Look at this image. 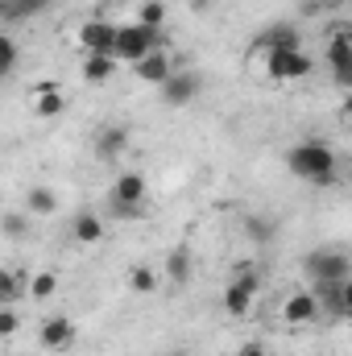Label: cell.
I'll return each mask as SVG.
<instances>
[{"label":"cell","instance_id":"cell-1","mask_svg":"<svg viewBox=\"0 0 352 356\" xmlns=\"http://www.w3.org/2000/svg\"><path fill=\"white\" fill-rule=\"evenodd\" d=\"M286 170L294 178H303V182L332 186L336 175H340V158H336V149L323 145V141H298V145H290V154H286Z\"/></svg>","mask_w":352,"mask_h":356},{"label":"cell","instance_id":"cell-2","mask_svg":"<svg viewBox=\"0 0 352 356\" xmlns=\"http://www.w3.org/2000/svg\"><path fill=\"white\" fill-rule=\"evenodd\" d=\"M162 50V33L158 29H145L137 21L129 25H116V38H112V58L116 63H141L145 54Z\"/></svg>","mask_w":352,"mask_h":356},{"label":"cell","instance_id":"cell-3","mask_svg":"<svg viewBox=\"0 0 352 356\" xmlns=\"http://www.w3.org/2000/svg\"><path fill=\"white\" fill-rule=\"evenodd\" d=\"M265 75L269 79H278V83H290V79H307L311 71H315V63H311V54L298 46V50H269L265 54Z\"/></svg>","mask_w":352,"mask_h":356},{"label":"cell","instance_id":"cell-4","mask_svg":"<svg viewBox=\"0 0 352 356\" xmlns=\"http://www.w3.org/2000/svg\"><path fill=\"white\" fill-rule=\"evenodd\" d=\"M257 290H262V277L245 269V273H237V277L228 282V290H224L220 307H224L232 319H245V315L253 311V302H257Z\"/></svg>","mask_w":352,"mask_h":356},{"label":"cell","instance_id":"cell-5","mask_svg":"<svg viewBox=\"0 0 352 356\" xmlns=\"http://www.w3.org/2000/svg\"><path fill=\"white\" fill-rule=\"evenodd\" d=\"M307 273H311V282H349L352 261H349V253H340V249H315L307 257Z\"/></svg>","mask_w":352,"mask_h":356},{"label":"cell","instance_id":"cell-6","mask_svg":"<svg viewBox=\"0 0 352 356\" xmlns=\"http://www.w3.org/2000/svg\"><path fill=\"white\" fill-rule=\"evenodd\" d=\"M328 67H332V75H336L340 88L352 83V33H349V25H336L332 29V38H328Z\"/></svg>","mask_w":352,"mask_h":356},{"label":"cell","instance_id":"cell-7","mask_svg":"<svg viewBox=\"0 0 352 356\" xmlns=\"http://www.w3.org/2000/svg\"><path fill=\"white\" fill-rule=\"evenodd\" d=\"M315 302H319V315H332V319H349L352 311V286L349 282H315Z\"/></svg>","mask_w":352,"mask_h":356},{"label":"cell","instance_id":"cell-8","mask_svg":"<svg viewBox=\"0 0 352 356\" xmlns=\"http://www.w3.org/2000/svg\"><path fill=\"white\" fill-rule=\"evenodd\" d=\"M112 38H116V25L108 17H88L79 25V46L83 54H112Z\"/></svg>","mask_w":352,"mask_h":356},{"label":"cell","instance_id":"cell-9","mask_svg":"<svg viewBox=\"0 0 352 356\" xmlns=\"http://www.w3.org/2000/svg\"><path fill=\"white\" fill-rule=\"evenodd\" d=\"M199 75L195 71H170V79L166 83H158L162 91V99L170 104V108H186V104H195V95H199Z\"/></svg>","mask_w":352,"mask_h":356},{"label":"cell","instance_id":"cell-10","mask_svg":"<svg viewBox=\"0 0 352 356\" xmlns=\"http://www.w3.org/2000/svg\"><path fill=\"white\" fill-rule=\"evenodd\" d=\"M282 319H286L290 327H307V323H315V319H319V302H315V294H311V290H294V294L282 302Z\"/></svg>","mask_w":352,"mask_h":356},{"label":"cell","instance_id":"cell-11","mask_svg":"<svg viewBox=\"0 0 352 356\" xmlns=\"http://www.w3.org/2000/svg\"><path fill=\"white\" fill-rule=\"evenodd\" d=\"M63 112H67V95H63L58 83L46 79V83L33 88V116H38V120H58Z\"/></svg>","mask_w":352,"mask_h":356},{"label":"cell","instance_id":"cell-12","mask_svg":"<svg viewBox=\"0 0 352 356\" xmlns=\"http://www.w3.org/2000/svg\"><path fill=\"white\" fill-rule=\"evenodd\" d=\"M145 195H150V182L137 170H125V175L112 182V203H133V207H145Z\"/></svg>","mask_w":352,"mask_h":356},{"label":"cell","instance_id":"cell-13","mask_svg":"<svg viewBox=\"0 0 352 356\" xmlns=\"http://www.w3.org/2000/svg\"><path fill=\"white\" fill-rule=\"evenodd\" d=\"M71 344H75V323H71L67 315H54V319L42 323V348H50V353H67Z\"/></svg>","mask_w":352,"mask_h":356},{"label":"cell","instance_id":"cell-14","mask_svg":"<svg viewBox=\"0 0 352 356\" xmlns=\"http://www.w3.org/2000/svg\"><path fill=\"white\" fill-rule=\"evenodd\" d=\"M133 67H137V79H145V83H154V88H158V83H166V79H170L175 58H170V54H166V46H162V50L145 54V58H141V63H133Z\"/></svg>","mask_w":352,"mask_h":356},{"label":"cell","instance_id":"cell-15","mask_svg":"<svg viewBox=\"0 0 352 356\" xmlns=\"http://www.w3.org/2000/svg\"><path fill=\"white\" fill-rule=\"evenodd\" d=\"M125 145H129V129H125V124H104V129L95 133V154H99L104 162L120 158Z\"/></svg>","mask_w":352,"mask_h":356},{"label":"cell","instance_id":"cell-16","mask_svg":"<svg viewBox=\"0 0 352 356\" xmlns=\"http://www.w3.org/2000/svg\"><path fill=\"white\" fill-rule=\"evenodd\" d=\"M166 282H175V286H186L191 282V273H195V257H191V249L186 245H175L170 249V257H166Z\"/></svg>","mask_w":352,"mask_h":356},{"label":"cell","instance_id":"cell-17","mask_svg":"<svg viewBox=\"0 0 352 356\" xmlns=\"http://www.w3.org/2000/svg\"><path fill=\"white\" fill-rule=\"evenodd\" d=\"M116 67H120V63H116L112 54H83V67H79V71H83L88 83L99 88V83H108V79L116 75Z\"/></svg>","mask_w":352,"mask_h":356},{"label":"cell","instance_id":"cell-18","mask_svg":"<svg viewBox=\"0 0 352 356\" xmlns=\"http://www.w3.org/2000/svg\"><path fill=\"white\" fill-rule=\"evenodd\" d=\"M25 286H29V273H25V269H4L0 266V302H4V307L21 302V298H25Z\"/></svg>","mask_w":352,"mask_h":356},{"label":"cell","instance_id":"cell-19","mask_svg":"<svg viewBox=\"0 0 352 356\" xmlns=\"http://www.w3.org/2000/svg\"><path fill=\"white\" fill-rule=\"evenodd\" d=\"M71 236H75V245H99L104 241V220L95 211H79L75 224H71Z\"/></svg>","mask_w":352,"mask_h":356},{"label":"cell","instance_id":"cell-20","mask_svg":"<svg viewBox=\"0 0 352 356\" xmlns=\"http://www.w3.org/2000/svg\"><path fill=\"white\" fill-rule=\"evenodd\" d=\"M25 211H29V216H38V220H46V216H54V211H58V195H54L50 186H33V191L25 195Z\"/></svg>","mask_w":352,"mask_h":356},{"label":"cell","instance_id":"cell-21","mask_svg":"<svg viewBox=\"0 0 352 356\" xmlns=\"http://www.w3.org/2000/svg\"><path fill=\"white\" fill-rule=\"evenodd\" d=\"M50 0H0V21H29V17H38L42 8H46Z\"/></svg>","mask_w":352,"mask_h":356},{"label":"cell","instance_id":"cell-22","mask_svg":"<svg viewBox=\"0 0 352 356\" xmlns=\"http://www.w3.org/2000/svg\"><path fill=\"white\" fill-rule=\"evenodd\" d=\"M54 290H58V277H54V269H38V273H29L25 298H33V302H46V298H54Z\"/></svg>","mask_w":352,"mask_h":356},{"label":"cell","instance_id":"cell-23","mask_svg":"<svg viewBox=\"0 0 352 356\" xmlns=\"http://www.w3.org/2000/svg\"><path fill=\"white\" fill-rule=\"evenodd\" d=\"M137 25L162 33V25H166V4H162V0H141V4H137Z\"/></svg>","mask_w":352,"mask_h":356},{"label":"cell","instance_id":"cell-24","mask_svg":"<svg viewBox=\"0 0 352 356\" xmlns=\"http://www.w3.org/2000/svg\"><path fill=\"white\" fill-rule=\"evenodd\" d=\"M129 286H133L137 294H154V290H158V273H154V266L137 261V266L129 269Z\"/></svg>","mask_w":352,"mask_h":356},{"label":"cell","instance_id":"cell-25","mask_svg":"<svg viewBox=\"0 0 352 356\" xmlns=\"http://www.w3.org/2000/svg\"><path fill=\"white\" fill-rule=\"evenodd\" d=\"M17 63H21V50H17V42H13L8 33H0V79H8V75L17 71Z\"/></svg>","mask_w":352,"mask_h":356},{"label":"cell","instance_id":"cell-26","mask_svg":"<svg viewBox=\"0 0 352 356\" xmlns=\"http://www.w3.org/2000/svg\"><path fill=\"white\" fill-rule=\"evenodd\" d=\"M0 232L13 236V241L25 236V232H29V211H4V216H0Z\"/></svg>","mask_w":352,"mask_h":356},{"label":"cell","instance_id":"cell-27","mask_svg":"<svg viewBox=\"0 0 352 356\" xmlns=\"http://www.w3.org/2000/svg\"><path fill=\"white\" fill-rule=\"evenodd\" d=\"M245 232H249V241H253V245H269L273 224H269L265 216H249V220H245Z\"/></svg>","mask_w":352,"mask_h":356},{"label":"cell","instance_id":"cell-28","mask_svg":"<svg viewBox=\"0 0 352 356\" xmlns=\"http://www.w3.org/2000/svg\"><path fill=\"white\" fill-rule=\"evenodd\" d=\"M17 332H21V311L0 302V340H8V336H17Z\"/></svg>","mask_w":352,"mask_h":356},{"label":"cell","instance_id":"cell-29","mask_svg":"<svg viewBox=\"0 0 352 356\" xmlns=\"http://www.w3.org/2000/svg\"><path fill=\"white\" fill-rule=\"evenodd\" d=\"M112 211H116L120 220H141V216H145V207H133V203H112Z\"/></svg>","mask_w":352,"mask_h":356},{"label":"cell","instance_id":"cell-30","mask_svg":"<svg viewBox=\"0 0 352 356\" xmlns=\"http://www.w3.org/2000/svg\"><path fill=\"white\" fill-rule=\"evenodd\" d=\"M237 356H269V348L257 344V340H249V344H241V353H237Z\"/></svg>","mask_w":352,"mask_h":356},{"label":"cell","instance_id":"cell-31","mask_svg":"<svg viewBox=\"0 0 352 356\" xmlns=\"http://www.w3.org/2000/svg\"><path fill=\"white\" fill-rule=\"evenodd\" d=\"M211 8V0H191V13H207Z\"/></svg>","mask_w":352,"mask_h":356}]
</instances>
